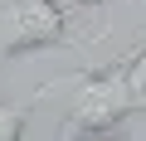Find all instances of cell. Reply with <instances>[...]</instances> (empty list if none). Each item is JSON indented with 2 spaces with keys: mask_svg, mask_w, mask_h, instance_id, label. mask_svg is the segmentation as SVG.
I'll return each instance as SVG.
<instances>
[{
  "mask_svg": "<svg viewBox=\"0 0 146 141\" xmlns=\"http://www.w3.org/2000/svg\"><path fill=\"white\" fill-rule=\"evenodd\" d=\"M63 5H73V10H93V5H107V0H63Z\"/></svg>",
  "mask_w": 146,
  "mask_h": 141,
  "instance_id": "cell-5",
  "label": "cell"
},
{
  "mask_svg": "<svg viewBox=\"0 0 146 141\" xmlns=\"http://www.w3.org/2000/svg\"><path fill=\"white\" fill-rule=\"evenodd\" d=\"M83 39L68 29L63 0H10L0 10V68L34 49H78Z\"/></svg>",
  "mask_w": 146,
  "mask_h": 141,
  "instance_id": "cell-2",
  "label": "cell"
},
{
  "mask_svg": "<svg viewBox=\"0 0 146 141\" xmlns=\"http://www.w3.org/2000/svg\"><path fill=\"white\" fill-rule=\"evenodd\" d=\"M78 93L68 102V117H63V136L68 141H88V136H112L127 126L131 117V102H127V54L107 68H78L73 78Z\"/></svg>",
  "mask_w": 146,
  "mask_h": 141,
  "instance_id": "cell-1",
  "label": "cell"
},
{
  "mask_svg": "<svg viewBox=\"0 0 146 141\" xmlns=\"http://www.w3.org/2000/svg\"><path fill=\"white\" fill-rule=\"evenodd\" d=\"M127 102L131 112H146V39L127 54Z\"/></svg>",
  "mask_w": 146,
  "mask_h": 141,
  "instance_id": "cell-4",
  "label": "cell"
},
{
  "mask_svg": "<svg viewBox=\"0 0 146 141\" xmlns=\"http://www.w3.org/2000/svg\"><path fill=\"white\" fill-rule=\"evenodd\" d=\"M63 141H68V136H63Z\"/></svg>",
  "mask_w": 146,
  "mask_h": 141,
  "instance_id": "cell-6",
  "label": "cell"
},
{
  "mask_svg": "<svg viewBox=\"0 0 146 141\" xmlns=\"http://www.w3.org/2000/svg\"><path fill=\"white\" fill-rule=\"evenodd\" d=\"M39 97H44V88H34L25 102H0V141H25V126H29Z\"/></svg>",
  "mask_w": 146,
  "mask_h": 141,
  "instance_id": "cell-3",
  "label": "cell"
}]
</instances>
